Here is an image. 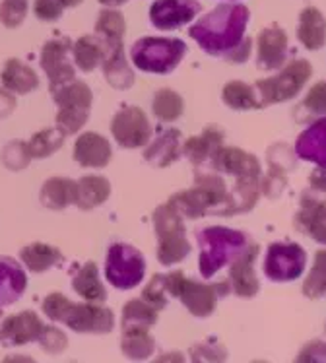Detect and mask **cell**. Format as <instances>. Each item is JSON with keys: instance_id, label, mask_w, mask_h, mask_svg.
I'll return each mask as SVG.
<instances>
[{"instance_id": "obj_1", "label": "cell", "mask_w": 326, "mask_h": 363, "mask_svg": "<svg viewBox=\"0 0 326 363\" xmlns=\"http://www.w3.org/2000/svg\"><path fill=\"white\" fill-rule=\"evenodd\" d=\"M249 23V8L243 4H220L191 28V38L208 55H227L243 43Z\"/></svg>"}, {"instance_id": "obj_2", "label": "cell", "mask_w": 326, "mask_h": 363, "mask_svg": "<svg viewBox=\"0 0 326 363\" xmlns=\"http://www.w3.org/2000/svg\"><path fill=\"white\" fill-rule=\"evenodd\" d=\"M45 315L70 326L76 333H111L113 313L107 307L91 303H70L62 294H51L43 301Z\"/></svg>"}, {"instance_id": "obj_3", "label": "cell", "mask_w": 326, "mask_h": 363, "mask_svg": "<svg viewBox=\"0 0 326 363\" xmlns=\"http://www.w3.org/2000/svg\"><path fill=\"white\" fill-rule=\"evenodd\" d=\"M198 243H201V274L204 278H212L220 268L237 259L249 247L244 233L230 228H218V225L202 230Z\"/></svg>"}, {"instance_id": "obj_4", "label": "cell", "mask_w": 326, "mask_h": 363, "mask_svg": "<svg viewBox=\"0 0 326 363\" xmlns=\"http://www.w3.org/2000/svg\"><path fill=\"white\" fill-rule=\"evenodd\" d=\"M214 163L218 169L237 179L235 193L241 194L243 210H251L252 204L259 199V191H257V183L260 177L259 160L237 148H223L222 146L214 156Z\"/></svg>"}, {"instance_id": "obj_5", "label": "cell", "mask_w": 326, "mask_h": 363, "mask_svg": "<svg viewBox=\"0 0 326 363\" xmlns=\"http://www.w3.org/2000/svg\"><path fill=\"white\" fill-rule=\"evenodd\" d=\"M185 52L186 45L181 39L144 38L134 43L133 62L144 72L167 74L183 60Z\"/></svg>"}, {"instance_id": "obj_6", "label": "cell", "mask_w": 326, "mask_h": 363, "mask_svg": "<svg viewBox=\"0 0 326 363\" xmlns=\"http://www.w3.org/2000/svg\"><path fill=\"white\" fill-rule=\"evenodd\" d=\"M154 222H156L157 238H159V247H157L159 262L165 267L181 262L191 251L181 216L173 212L169 206H159L154 214Z\"/></svg>"}, {"instance_id": "obj_7", "label": "cell", "mask_w": 326, "mask_h": 363, "mask_svg": "<svg viewBox=\"0 0 326 363\" xmlns=\"http://www.w3.org/2000/svg\"><path fill=\"white\" fill-rule=\"evenodd\" d=\"M282 68L283 70L280 74L257 82L262 107L270 104H282V101L296 97L313 74V68L307 60H293L288 67Z\"/></svg>"}, {"instance_id": "obj_8", "label": "cell", "mask_w": 326, "mask_h": 363, "mask_svg": "<svg viewBox=\"0 0 326 363\" xmlns=\"http://www.w3.org/2000/svg\"><path fill=\"white\" fill-rule=\"evenodd\" d=\"M55 101L59 105V128L64 134L78 133L86 125L91 105V91L82 82H68L67 86L55 89Z\"/></svg>"}, {"instance_id": "obj_9", "label": "cell", "mask_w": 326, "mask_h": 363, "mask_svg": "<svg viewBox=\"0 0 326 363\" xmlns=\"http://www.w3.org/2000/svg\"><path fill=\"white\" fill-rule=\"evenodd\" d=\"M165 286L171 296L181 297L186 309L193 313L194 317H208L215 309L218 297L227 294V288H222V284L206 286L186 280L181 272L165 276Z\"/></svg>"}, {"instance_id": "obj_10", "label": "cell", "mask_w": 326, "mask_h": 363, "mask_svg": "<svg viewBox=\"0 0 326 363\" xmlns=\"http://www.w3.org/2000/svg\"><path fill=\"white\" fill-rule=\"evenodd\" d=\"M146 262L138 249L130 245L115 243L109 249L107 262H105V276L107 280L119 289H130L144 280Z\"/></svg>"}, {"instance_id": "obj_11", "label": "cell", "mask_w": 326, "mask_h": 363, "mask_svg": "<svg viewBox=\"0 0 326 363\" xmlns=\"http://www.w3.org/2000/svg\"><path fill=\"white\" fill-rule=\"evenodd\" d=\"M305 249L297 243H274L268 247L264 272L272 282H293L303 274Z\"/></svg>"}, {"instance_id": "obj_12", "label": "cell", "mask_w": 326, "mask_h": 363, "mask_svg": "<svg viewBox=\"0 0 326 363\" xmlns=\"http://www.w3.org/2000/svg\"><path fill=\"white\" fill-rule=\"evenodd\" d=\"M113 136L123 148H140L152 134L148 117L138 107H125L115 115L111 125Z\"/></svg>"}, {"instance_id": "obj_13", "label": "cell", "mask_w": 326, "mask_h": 363, "mask_svg": "<svg viewBox=\"0 0 326 363\" xmlns=\"http://www.w3.org/2000/svg\"><path fill=\"white\" fill-rule=\"evenodd\" d=\"M201 12L196 0H156L150 10V20L157 30H177Z\"/></svg>"}, {"instance_id": "obj_14", "label": "cell", "mask_w": 326, "mask_h": 363, "mask_svg": "<svg viewBox=\"0 0 326 363\" xmlns=\"http://www.w3.org/2000/svg\"><path fill=\"white\" fill-rule=\"evenodd\" d=\"M68 51H70L68 39H52L43 47L41 67L51 80L52 91L74 80V68L68 62Z\"/></svg>"}, {"instance_id": "obj_15", "label": "cell", "mask_w": 326, "mask_h": 363, "mask_svg": "<svg viewBox=\"0 0 326 363\" xmlns=\"http://www.w3.org/2000/svg\"><path fill=\"white\" fill-rule=\"evenodd\" d=\"M43 323L33 311H23L12 315L4 320L0 328V344L6 348H16L22 344H30L41 338L43 334Z\"/></svg>"}, {"instance_id": "obj_16", "label": "cell", "mask_w": 326, "mask_h": 363, "mask_svg": "<svg viewBox=\"0 0 326 363\" xmlns=\"http://www.w3.org/2000/svg\"><path fill=\"white\" fill-rule=\"evenodd\" d=\"M259 247L249 245L247 251L241 252L233 267H231L230 284L233 291L241 297H252L259 291V280L254 276V259H257Z\"/></svg>"}, {"instance_id": "obj_17", "label": "cell", "mask_w": 326, "mask_h": 363, "mask_svg": "<svg viewBox=\"0 0 326 363\" xmlns=\"http://www.w3.org/2000/svg\"><path fill=\"white\" fill-rule=\"evenodd\" d=\"M296 225L313 241L326 245V202L305 196L301 201V210L296 216Z\"/></svg>"}, {"instance_id": "obj_18", "label": "cell", "mask_w": 326, "mask_h": 363, "mask_svg": "<svg viewBox=\"0 0 326 363\" xmlns=\"http://www.w3.org/2000/svg\"><path fill=\"white\" fill-rule=\"evenodd\" d=\"M296 152L301 160L317 163L326 169V117L313 123L307 130L299 134Z\"/></svg>"}, {"instance_id": "obj_19", "label": "cell", "mask_w": 326, "mask_h": 363, "mask_svg": "<svg viewBox=\"0 0 326 363\" xmlns=\"http://www.w3.org/2000/svg\"><path fill=\"white\" fill-rule=\"evenodd\" d=\"M105 57H103V72L113 88L126 89L133 86L134 74L128 68L123 55V39L117 41H103Z\"/></svg>"}, {"instance_id": "obj_20", "label": "cell", "mask_w": 326, "mask_h": 363, "mask_svg": "<svg viewBox=\"0 0 326 363\" xmlns=\"http://www.w3.org/2000/svg\"><path fill=\"white\" fill-rule=\"evenodd\" d=\"M288 35L280 28H266L259 35V62L264 68H282L288 55Z\"/></svg>"}, {"instance_id": "obj_21", "label": "cell", "mask_w": 326, "mask_h": 363, "mask_svg": "<svg viewBox=\"0 0 326 363\" xmlns=\"http://www.w3.org/2000/svg\"><path fill=\"white\" fill-rule=\"evenodd\" d=\"M74 157L84 167H105L107 162L111 160L109 142L99 134L86 133L76 142Z\"/></svg>"}, {"instance_id": "obj_22", "label": "cell", "mask_w": 326, "mask_h": 363, "mask_svg": "<svg viewBox=\"0 0 326 363\" xmlns=\"http://www.w3.org/2000/svg\"><path fill=\"white\" fill-rule=\"evenodd\" d=\"M26 274L14 259L0 257V307L16 303L26 291Z\"/></svg>"}, {"instance_id": "obj_23", "label": "cell", "mask_w": 326, "mask_h": 363, "mask_svg": "<svg viewBox=\"0 0 326 363\" xmlns=\"http://www.w3.org/2000/svg\"><path fill=\"white\" fill-rule=\"evenodd\" d=\"M297 38L299 41L311 49H322L326 43V20L317 8H305L299 16V26H297Z\"/></svg>"}, {"instance_id": "obj_24", "label": "cell", "mask_w": 326, "mask_h": 363, "mask_svg": "<svg viewBox=\"0 0 326 363\" xmlns=\"http://www.w3.org/2000/svg\"><path fill=\"white\" fill-rule=\"evenodd\" d=\"M2 86L16 94H30L39 86L38 74L31 70L22 60H8L2 70Z\"/></svg>"}, {"instance_id": "obj_25", "label": "cell", "mask_w": 326, "mask_h": 363, "mask_svg": "<svg viewBox=\"0 0 326 363\" xmlns=\"http://www.w3.org/2000/svg\"><path fill=\"white\" fill-rule=\"evenodd\" d=\"M109 193H111V186L107 183V179L89 175L76 183V204L84 210H89L107 201Z\"/></svg>"}, {"instance_id": "obj_26", "label": "cell", "mask_w": 326, "mask_h": 363, "mask_svg": "<svg viewBox=\"0 0 326 363\" xmlns=\"http://www.w3.org/2000/svg\"><path fill=\"white\" fill-rule=\"evenodd\" d=\"M223 144V134L218 130V128H206L201 136H196V138H191V140L186 142L185 152L189 160L193 163H202L206 162L208 157H212L218 154V150L222 148Z\"/></svg>"}, {"instance_id": "obj_27", "label": "cell", "mask_w": 326, "mask_h": 363, "mask_svg": "<svg viewBox=\"0 0 326 363\" xmlns=\"http://www.w3.org/2000/svg\"><path fill=\"white\" fill-rule=\"evenodd\" d=\"M41 202L51 210H62L68 204L76 202V183L68 179L52 177L43 185Z\"/></svg>"}, {"instance_id": "obj_28", "label": "cell", "mask_w": 326, "mask_h": 363, "mask_svg": "<svg viewBox=\"0 0 326 363\" xmlns=\"http://www.w3.org/2000/svg\"><path fill=\"white\" fill-rule=\"evenodd\" d=\"M74 289L78 296L84 297L86 301L97 303V301H105L107 291H105L103 284L99 280V272L94 262H88L86 267L80 268V272L74 276Z\"/></svg>"}, {"instance_id": "obj_29", "label": "cell", "mask_w": 326, "mask_h": 363, "mask_svg": "<svg viewBox=\"0 0 326 363\" xmlns=\"http://www.w3.org/2000/svg\"><path fill=\"white\" fill-rule=\"evenodd\" d=\"M74 60L76 65L84 70V72H91L97 65L103 62L105 57V45L99 38H91V35H84L78 39L74 45Z\"/></svg>"}, {"instance_id": "obj_30", "label": "cell", "mask_w": 326, "mask_h": 363, "mask_svg": "<svg viewBox=\"0 0 326 363\" xmlns=\"http://www.w3.org/2000/svg\"><path fill=\"white\" fill-rule=\"evenodd\" d=\"M20 255H22V260L26 262V267L33 270V272H45L47 268L59 264L60 259H62L59 249L45 243L30 245V247L22 249Z\"/></svg>"}, {"instance_id": "obj_31", "label": "cell", "mask_w": 326, "mask_h": 363, "mask_svg": "<svg viewBox=\"0 0 326 363\" xmlns=\"http://www.w3.org/2000/svg\"><path fill=\"white\" fill-rule=\"evenodd\" d=\"M179 156V133L175 128H169L157 138L152 148L146 150V160L154 165H169Z\"/></svg>"}, {"instance_id": "obj_32", "label": "cell", "mask_w": 326, "mask_h": 363, "mask_svg": "<svg viewBox=\"0 0 326 363\" xmlns=\"http://www.w3.org/2000/svg\"><path fill=\"white\" fill-rule=\"evenodd\" d=\"M223 104L230 105L231 109L247 111V109H259L262 104L257 97V89L251 88L244 82H230L223 88Z\"/></svg>"}, {"instance_id": "obj_33", "label": "cell", "mask_w": 326, "mask_h": 363, "mask_svg": "<svg viewBox=\"0 0 326 363\" xmlns=\"http://www.w3.org/2000/svg\"><path fill=\"white\" fill-rule=\"evenodd\" d=\"M67 134L60 128H45L26 144V154L30 157H47L62 146Z\"/></svg>"}, {"instance_id": "obj_34", "label": "cell", "mask_w": 326, "mask_h": 363, "mask_svg": "<svg viewBox=\"0 0 326 363\" xmlns=\"http://www.w3.org/2000/svg\"><path fill=\"white\" fill-rule=\"evenodd\" d=\"M123 352L133 359H146L154 352V340L148 334V328H125L123 336Z\"/></svg>"}, {"instance_id": "obj_35", "label": "cell", "mask_w": 326, "mask_h": 363, "mask_svg": "<svg viewBox=\"0 0 326 363\" xmlns=\"http://www.w3.org/2000/svg\"><path fill=\"white\" fill-rule=\"evenodd\" d=\"M156 323V309L142 299L128 301L123 311V330L125 328H150Z\"/></svg>"}, {"instance_id": "obj_36", "label": "cell", "mask_w": 326, "mask_h": 363, "mask_svg": "<svg viewBox=\"0 0 326 363\" xmlns=\"http://www.w3.org/2000/svg\"><path fill=\"white\" fill-rule=\"evenodd\" d=\"M303 294L311 299L326 296V251H319L315 255V264L303 284Z\"/></svg>"}, {"instance_id": "obj_37", "label": "cell", "mask_w": 326, "mask_h": 363, "mask_svg": "<svg viewBox=\"0 0 326 363\" xmlns=\"http://www.w3.org/2000/svg\"><path fill=\"white\" fill-rule=\"evenodd\" d=\"M154 113L157 119L165 121V123L179 119L183 113V99L171 89H162V91H157L156 101H154Z\"/></svg>"}, {"instance_id": "obj_38", "label": "cell", "mask_w": 326, "mask_h": 363, "mask_svg": "<svg viewBox=\"0 0 326 363\" xmlns=\"http://www.w3.org/2000/svg\"><path fill=\"white\" fill-rule=\"evenodd\" d=\"M96 31L101 41H117V39H123V33H125V18L117 10H105L97 18Z\"/></svg>"}, {"instance_id": "obj_39", "label": "cell", "mask_w": 326, "mask_h": 363, "mask_svg": "<svg viewBox=\"0 0 326 363\" xmlns=\"http://www.w3.org/2000/svg\"><path fill=\"white\" fill-rule=\"evenodd\" d=\"M82 0H35L33 12L43 22H55L67 8H74Z\"/></svg>"}, {"instance_id": "obj_40", "label": "cell", "mask_w": 326, "mask_h": 363, "mask_svg": "<svg viewBox=\"0 0 326 363\" xmlns=\"http://www.w3.org/2000/svg\"><path fill=\"white\" fill-rule=\"evenodd\" d=\"M28 14L26 0H4L0 4V22L6 28H18Z\"/></svg>"}, {"instance_id": "obj_41", "label": "cell", "mask_w": 326, "mask_h": 363, "mask_svg": "<svg viewBox=\"0 0 326 363\" xmlns=\"http://www.w3.org/2000/svg\"><path fill=\"white\" fill-rule=\"evenodd\" d=\"M165 291H167L165 278H163V276H154L148 288L144 289V299H146V303L152 305L154 309H162V307L167 305V296H165Z\"/></svg>"}, {"instance_id": "obj_42", "label": "cell", "mask_w": 326, "mask_h": 363, "mask_svg": "<svg viewBox=\"0 0 326 363\" xmlns=\"http://www.w3.org/2000/svg\"><path fill=\"white\" fill-rule=\"evenodd\" d=\"M305 109L315 115H326V82H319L305 97Z\"/></svg>"}, {"instance_id": "obj_43", "label": "cell", "mask_w": 326, "mask_h": 363, "mask_svg": "<svg viewBox=\"0 0 326 363\" xmlns=\"http://www.w3.org/2000/svg\"><path fill=\"white\" fill-rule=\"evenodd\" d=\"M39 342L43 344V348L47 352H62V348L67 346V338H64V334L57 330V328H43V334H41V338Z\"/></svg>"}, {"instance_id": "obj_44", "label": "cell", "mask_w": 326, "mask_h": 363, "mask_svg": "<svg viewBox=\"0 0 326 363\" xmlns=\"http://www.w3.org/2000/svg\"><path fill=\"white\" fill-rule=\"evenodd\" d=\"M311 186L319 193H326V169L320 167V169L313 171L311 173Z\"/></svg>"}, {"instance_id": "obj_45", "label": "cell", "mask_w": 326, "mask_h": 363, "mask_svg": "<svg viewBox=\"0 0 326 363\" xmlns=\"http://www.w3.org/2000/svg\"><path fill=\"white\" fill-rule=\"evenodd\" d=\"M14 109V99L6 96L4 91H0V117H4L8 113Z\"/></svg>"}, {"instance_id": "obj_46", "label": "cell", "mask_w": 326, "mask_h": 363, "mask_svg": "<svg viewBox=\"0 0 326 363\" xmlns=\"http://www.w3.org/2000/svg\"><path fill=\"white\" fill-rule=\"evenodd\" d=\"M103 6H120V4H125L128 0H99Z\"/></svg>"}]
</instances>
